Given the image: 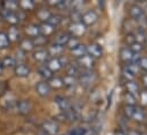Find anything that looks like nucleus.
<instances>
[{
	"label": "nucleus",
	"instance_id": "obj_4",
	"mask_svg": "<svg viewBox=\"0 0 147 135\" xmlns=\"http://www.w3.org/2000/svg\"><path fill=\"white\" fill-rule=\"evenodd\" d=\"M97 21H98V15H97V13L94 11V10H88V11H86V13L82 14V19H81V22H82L86 26H87V25H92V24H95Z\"/></svg>",
	"mask_w": 147,
	"mask_h": 135
},
{
	"label": "nucleus",
	"instance_id": "obj_8",
	"mask_svg": "<svg viewBox=\"0 0 147 135\" xmlns=\"http://www.w3.org/2000/svg\"><path fill=\"white\" fill-rule=\"evenodd\" d=\"M78 64L87 70H91V68L95 65V59L92 57H90L89 55H86L78 59Z\"/></svg>",
	"mask_w": 147,
	"mask_h": 135
},
{
	"label": "nucleus",
	"instance_id": "obj_23",
	"mask_svg": "<svg viewBox=\"0 0 147 135\" xmlns=\"http://www.w3.org/2000/svg\"><path fill=\"white\" fill-rule=\"evenodd\" d=\"M48 84H49L50 89H51V88H53V89H61V88L64 86V84H63V78L54 77V76H53V78H50V80L48 81Z\"/></svg>",
	"mask_w": 147,
	"mask_h": 135
},
{
	"label": "nucleus",
	"instance_id": "obj_1",
	"mask_svg": "<svg viewBox=\"0 0 147 135\" xmlns=\"http://www.w3.org/2000/svg\"><path fill=\"white\" fill-rule=\"evenodd\" d=\"M95 80H96V75L91 70L84 69L83 72H81L79 74V82L83 85H90L91 83L95 82Z\"/></svg>",
	"mask_w": 147,
	"mask_h": 135
},
{
	"label": "nucleus",
	"instance_id": "obj_21",
	"mask_svg": "<svg viewBox=\"0 0 147 135\" xmlns=\"http://www.w3.org/2000/svg\"><path fill=\"white\" fill-rule=\"evenodd\" d=\"M34 49V44H33V41L30 40V39H24L21 41V50L22 51H32Z\"/></svg>",
	"mask_w": 147,
	"mask_h": 135
},
{
	"label": "nucleus",
	"instance_id": "obj_2",
	"mask_svg": "<svg viewBox=\"0 0 147 135\" xmlns=\"http://www.w3.org/2000/svg\"><path fill=\"white\" fill-rule=\"evenodd\" d=\"M69 31L71 33V36L73 37H79L82 36L87 31V26L83 23H72L69 26Z\"/></svg>",
	"mask_w": 147,
	"mask_h": 135
},
{
	"label": "nucleus",
	"instance_id": "obj_24",
	"mask_svg": "<svg viewBox=\"0 0 147 135\" xmlns=\"http://www.w3.org/2000/svg\"><path fill=\"white\" fill-rule=\"evenodd\" d=\"M54 30H55V27L49 25L48 23H43L40 25V32H41V35H43V36H48V35L53 34Z\"/></svg>",
	"mask_w": 147,
	"mask_h": 135
},
{
	"label": "nucleus",
	"instance_id": "obj_31",
	"mask_svg": "<svg viewBox=\"0 0 147 135\" xmlns=\"http://www.w3.org/2000/svg\"><path fill=\"white\" fill-rule=\"evenodd\" d=\"M63 84H64V86H66V88H73L74 85L76 84V78H75L74 76L66 75V76L63 78Z\"/></svg>",
	"mask_w": 147,
	"mask_h": 135
},
{
	"label": "nucleus",
	"instance_id": "obj_36",
	"mask_svg": "<svg viewBox=\"0 0 147 135\" xmlns=\"http://www.w3.org/2000/svg\"><path fill=\"white\" fill-rule=\"evenodd\" d=\"M127 69L132 74V75H137L139 72H140V67L138 64H135V63H129L127 65Z\"/></svg>",
	"mask_w": 147,
	"mask_h": 135
},
{
	"label": "nucleus",
	"instance_id": "obj_12",
	"mask_svg": "<svg viewBox=\"0 0 147 135\" xmlns=\"http://www.w3.org/2000/svg\"><path fill=\"white\" fill-rule=\"evenodd\" d=\"M33 58H34V60L40 61V63L47 61L48 58H49V52L46 49H37L33 52Z\"/></svg>",
	"mask_w": 147,
	"mask_h": 135
},
{
	"label": "nucleus",
	"instance_id": "obj_27",
	"mask_svg": "<svg viewBox=\"0 0 147 135\" xmlns=\"http://www.w3.org/2000/svg\"><path fill=\"white\" fill-rule=\"evenodd\" d=\"M63 50H64V47H61V45H58V44H56V43H53V44L49 47L48 52H49V55H51V56H57V55L62 53Z\"/></svg>",
	"mask_w": 147,
	"mask_h": 135
},
{
	"label": "nucleus",
	"instance_id": "obj_39",
	"mask_svg": "<svg viewBox=\"0 0 147 135\" xmlns=\"http://www.w3.org/2000/svg\"><path fill=\"white\" fill-rule=\"evenodd\" d=\"M79 44H81V43H80V41H79L76 37L71 36V37H70V40H69V42H67V44H66V47H67L70 50H73L74 48H76Z\"/></svg>",
	"mask_w": 147,
	"mask_h": 135
},
{
	"label": "nucleus",
	"instance_id": "obj_44",
	"mask_svg": "<svg viewBox=\"0 0 147 135\" xmlns=\"http://www.w3.org/2000/svg\"><path fill=\"white\" fill-rule=\"evenodd\" d=\"M140 69H144V70H147V57H142L139 63H138Z\"/></svg>",
	"mask_w": 147,
	"mask_h": 135
},
{
	"label": "nucleus",
	"instance_id": "obj_28",
	"mask_svg": "<svg viewBox=\"0 0 147 135\" xmlns=\"http://www.w3.org/2000/svg\"><path fill=\"white\" fill-rule=\"evenodd\" d=\"M53 14L48 10V9H40L39 11H38L37 16L39 19H41L42 22H45V23H47V21L50 18V16H51Z\"/></svg>",
	"mask_w": 147,
	"mask_h": 135
},
{
	"label": "nucleus",
	"instance_id": "obj_15",
	"mask_svg": "<svg viewBox=\"0 0 147 135\" xmlns=\"http://www.w3.org/2000/svg\"><path fill=\"white\" fill-rule=\"evenodd\" d=\"M120 57H121V59H122L124 63H131V59H132V57H134V52H132L128 47H125V48H122V49H121V51H120Z\"/></svg>",
	"mask_w": 147,
	"mask_h": 135
},
{
	"label": "nucleus",
	"instance_id": "obj_34",
	"mask_svg": "<svg viewBox=\"0 0 147 135\" xmlns=\"http://www.w3.org/2000/svg\"><path fill=\"white\" fill-rule=\"evenodd\" d=\"M124 101H125V106H132L135 107V104L137 103V99L134 94H130V93H125L124 94Z\"/></svg>",
	"mask_w": 147,
	"mask_h": 135
},
{
	"label": "nucleus",
	"instance_id": "obj_42",
	"mask_svg": "<svg viewBox=\"0 0 147 135\" xmlns=\"http://www.w3.org/2000/svg\"><path fill=\"white\" fill-rule=\"evenodd\" d=\"M135 108L136 107H132V106H125L124 107V115H125V117L132 118L134 112H135Z\"/></svg>",
	"mask_w": 147,
	"mask_h": 135
},
{
	"label": "nucleus",
	"instance_id": "obj_7",
	"mask_svg": "<svg viewBox=\"0 0 147 135\" xmlns=\"http://www.w3.org/2000/svg\"><path fill=\"white\" fill-rule=\"evenodd\" d=\"M1 15H2V17H3L7 22H9V23H10V24H13V25L17 24V23L21 21L20 14L14 13V11H9V10H6V9H2Z\"/></svg>",
	"mask_w": 147,
	"mask_h": 135
},
{
	"label": "nucleus",
	"instance_id": "obj_47",
	"mask_svg": "<svg viewBox=\"0 0 147 135\" xmlns=\"http://www.w3.org/2000/svg\"><path fill=\"white\" fill-rule=\"evenodd\" d=\"M142 80H143V85L147 89V74H144V76H143Z\"/></svg>",
	"mask_w": 147,
	"mask_h": 135
},
{
	"label": "nucleus",
	"instance_id": "obj_53",
	"mask_svg": "<svg viewBox=\"0 0 147 135\" xmlns=\"http://www.w3.org/2000/svg\"><path fill=\"white\" fill-rule=\"evenodd\" d=\"M140 135H147V134H140Z\"/></svg>",
	"mask_w": 147,
	"mask_h": 135
},
{
	"label": "nucleus",
	"instance_id": "obj_10",
	"mask_svg": "<svg viewBox=\"0 0 147 135\" xmlns=\"http://www.w3.org/2000/svg\"><path fill=\"white\" fill-rule=\"evenodd\" d=\"M14 73L18 77H28L31 73V69L25 64H17L16 67L14 68Z\"/></svg>",
	"mask_w": 147,
	"mask_h": 135
},
{
	"label": "nucleus",
	"instance_id": "obj_37",
	"mask_svg": "<svg viewBox=\"0 0 147 135\" xmlns=\"http://www.w3.org/2000/svg\"><path fill=\"white\" fill-rule=\"evenodd\" d=\"M129 49H130L134 53H140V52L143 51L144 47H143V44H140V43H138V42H135V43H132V44L129 47Z\"/></svg>",
	"mask_w": 147,
	"mask_h": 135
},
{
	"label": "nucleus",
	"instance_id": "obj_13",
	"mask_svg": "<svg viewBox=\"0 0 147 135\" xmlns=\"http://www.w3.org/2000/svg\"><path fill=\"white\" fill-rule=\"evenodd\" d=\"M47 67L50 69V72H58L61 68L63 67L62 66V63H61V60H59V58H57V57H54V58H50L49 60H48V63H47V65H46Z\"/></svg>",
	"mask_w": 147,
	"mask_h": 135
},
{
	"label": "nucleus",
	"instance_id": "obj_46",
	"mask_svg": "<svg viewBox=\"0 0 147 135\" xmlns=\"http://www.w3.org/2000/svg\"><path fill=\"white\" fill-rule=\"evenodd\" d=\"M139 97H140V101L144 106H147V91L144 92H140L139 93Z\"/></svg>",
	"mask_w": 147,
	"mask_h": 135
},
{
	"label": "nucleus",
	"instance_id": "obj_29",
	"mask_svg": "<svg viewBox=\"0 0 147 135\" xmlns=\"http://www.w3.org/2000/svg\"><path fill=\"white\" fill-rule=\"evenodd\" d=\"M7 36H8L9 41H17L20 37V32L15 26H11L7 33Z\"/></svg>",
	"mask_w": 147,
	"mask_h": 135
},
{
	"label": "nucleus",
	"instance_id": "obj_17",
	"mask_svg": "<svg viewBox=\"0 0 147 135\" xmlns=\"http://www.w3.org/2000/svg\"><path fill=\"white\" fill-rule=\"evenodd\" d=\"M70 37H71V35H69L67 33H64V32L57 34L56 37H55V43L58 44V45H61V47H64V45L67 44Z\"/></svg>",
	"mask_w": 147,
	"mask_h": 135
},
{
	"label": "nucleus",
	"instance_id": "obj_9",
	"mask_svg": "<svg viewBox=\"0 0 147 135\" xmlns=\"http://www.w3.org/2000/svg\"><path fill=\"white\" fill-rule=\"evenodd\" d=\"M16 109L21 115H28L32 109V104L28 100H21L16 103Z\"/></svg>",
	"mask_w": 147,
	"mask_h": 135
},
{
	"label": "nucleus",
	"instance_id": "obj_43",
	"mask_svg": "<svg viewBox=\"0 0 147 135\" xmlns=\"http://www.w3.org/2000/svg\"><path fill=\"white\" fill-rule=\"evenodd\" d=\"M122 75H123V77L127 80V82H130V81H134V77H135V75H132L128 69L127 67L123 68V70H122Z\"/></svg>",
	"mask_w": 147,
	"mask_h": 135
},
{
	"label": "nucleus",
	"instance_id": "obj_26",
	"mask_svg": "<svg viewBox=\"0 0 147 135\" xmlns=\"http://www.w3.org/2000/svg\"><path fill=\"white\" fill-rule=\"evenodd\" d=\"M132 119L136 120V122H138V123L144 122V119H145V112H144V110L140 109V108H135V112H134Z\"/></svg>",
	"mask_w": 147,
	"mask_h": 135
},
{
	"label": "nucleus",
	"instance_id": "obj_20",
	"mask_svg": "<svg viewBox=\"0 0 147 135\" xmlns=\"http://www.w3.org/2000/svg\"><path fill=\"white\" fill-rule=\"evenodd\" d=\"M71 52H72V55H73L74 57H76L79 59V58H81V57L87 55V45L79 44L76 48H74L73 50H71Z\"/></svg>",
	"mask_w": 147,
	"mask_h": 135
},
{
	"label": "nucleus",
	"instance_id": "obj_25",
	"mask_svg": "<svg viewBox=\"0 0 147 135\" xmlns=\"http://www.w3.org/2000/svg\"><path fill=\"white\" fill-rule=\"evenodd\" d=\"M2 6H3V9L9 10V11H14V13H16V10H17V8H18V3H17L15 0L5 1V2L2 3Z\"/></svg>",
	"mask_w": 147,
	"mask_h": 135
},
{
	"label": "nucleus",
	"instance_id": "obj_52",
	"mask_svg": "<svg viewBox=\"0 0 147 135\" xmlns=\"http://www.w3.org/2000/svg\"><path fill=\"white\" fill-rule=\"evenodd\" d=\"M145 42H146V45H147V35H146V37H145Z\"/></svg>",
	"mask_w": 147,
	"mask_h": 135
},
{
	"label": "nucleus",
	"instance_id": "obj_11",
	"mask_svg": "<svg viewBox=\"0 0 147 135\" xmlns=\"http://www.w3.org/2000/svg\"><path fill=\"white\" fill-rule=\"evenodd\" d=\"M129 14H130V16H131L134 19H136L137 22H138L142 17L145 16L143 8H142L140 6H138V5H132V6L130 7V9H129Z\"/></svg>",
	"mask_w": 147,
	"mask_h": 135
},
{
	"label": "nucleus",
	"instance_id": "obj_18",
	"mask_svg": "<svg viewBox=\"0 0 147 135\" xmlns=\"http://www.w3.org/2000/svg\"><path fill=\"white\" fill-rule=\"evenodd\" d=\"M125 88H127L128 93L134 94L135 97H136L137 94H139V93H140V92H139V86H138V84H137L135 81L127 82V83H125Z\"/></svg>",
	"mask_w": 147,
	"mask_h": 135
},
{
	"label": "nucleus",
	"instance_id": "obj_6",
	"mask_svg": "<svg viewBox=\"0 0 147 135\" xmlns=\"http://www.w3.org/2000/svg\"><path fill=\"white\" fill-rule=\"evenodd\" d=\"M50 90L51 89H50L48 82H46V81H41V82L37 83V85H36V91L41 98L48 97L50 94Z\"/></svg>",
	"mask_w": 147,
	"mask_h": 135
},
{
	"label": "nucleus",
	"instance_id": "obj_32",
	"mask_svg": "<svg viewBox=\"0 0 147 135\" xmlns=\"http://www.w3.org/2000/svg\"><path fill=\"white\" fill-rule=\"evenodd\" d=\"M47 23H48L49 25H51V26L55 27V26H57V25H59V24L62 23V17H61L59 15H57V14H56V15L53 14V15L50 16V18L47 21Z\"/></svg>",
	"mask_w": 147,
	"mask_h": 135
},
{
	"label": "nucleus",
	"instance_id": "obj_16",
	"mask_svg": "<svg viewBox=\"0 0 147 135\" xmlns=\"http://www.w3.org/2000/svg\"><path fill=\"white\" fill-rule=\"evenodd\" d=\"M56 103L58 104L59 109H61L63 112L66 111V110H69L70 108H72L70 101H69L66 98H64V97H56Z\"/></svg>",
	"mask_w": 147,
	"mask_h": 135
},
{
	"label": "nucleus",
	"instance_id": "obj_33",
	"mask_svg": "<svg viewBox=\"0 0 147 135\" xmlns=\"http://www.w3.org/2000/svg\"><path fill=\"white\" fill-rule=\"evenodd\" d=\"M70 17H71L72 23H82V22H81V19H82V14L80 13V10H74V9H72Z\"/></svg>",
	"mask_w": 147,
	"mask_h": 135
},
{
	"label": "nucleus",
	"instance_id": "obj_30",
	"mask_svg": "<svg viewBox=\"0 0 147 135\" xmlns=\"http://www.w3.org/2000/svg\"><path fill=\"white\" fill-rule=\"evenodd\" d=\"M9 39L7 36V33L5 32H0V49H6L9 47Z\"/></svg>",
	"mask_w": 147,
	"mask_h": 135
},
{
	"label": "nucleus",
	"instance_id": "obj_40",
	"mask_svg": "<svg viewBox=\"0 0 147 135\" xmlns=\"http://www.w3.org/2000/svg\"><path fill=\"white\" fill-rule=\"evenodd\" d=\"M79 74H80L79 68L76 67L75 65L70 64V65L67 66V75H70V76H74V77H75V75H79Z\"/></svg>",
	"mask_w": 147,
	"mask_h": 135
},
{
	"label": "nucleus",
	"instance_id": "obj_3",
	"mask_svg": "<svg viewBox=\"0 0 147 135\" xmlns=\"http://www.w3.org/2000/svg\"><path fill=\"white\" fill-rule=\"evenodd\" d=\"M41 130L45 131L48 135H57L58 134V125L57 123H55L54 120H46L42 123V126H41Z\"/></svg>",
	"mask_w": 147,
	"mask_h": 135
},
{
	"label": "nucleus",
	"instance_id": "obj_35",
	"mask_svg": "<svg viewBox=\"0 0 147 135\" xmlns=\"http://www.w3.org/2000/svg\"><path fill=\"white\" fill-rule=\"evenodd\" d=\"M21 6V8H23L24 10H31L34 8V2L32 0H22L18 3Z\"/></svg>",
	"mask_w": 147,
	"mask_h": 135
},
{
	"label": "nucleus",
	"instance_id": "obj_50",
	"mask_svg": "<svg viewBox=\"0 0 147 135\" xmlns=\"http://www.w3.org/2000/svg\"><path fill=\"white\" fill-rule=\"evenodd\" d=\"M3 72V65H2V59H0V74H2Z\"/></svg>",
	"mask_w": 147,
	"mask_h": 135
},
{
	"label": "nucleus",
	"instance_id": "obj_45",
	"mask_svg": "<svg viewBox=\"0 0 147 135\" xmlns=\"http://www.w3.org/2000/svg\"><path fill=\"white\" fill-rule=\"evenodd\" d=\"M125 41H127V43H128L129 45H131L132 43H135V42H136L135 34H128V35H127V37H125Z\"/></svg>",
	"mask_w": 147,
	"mask_h": 135
},
{
	"label": "nucleus",
	"instance_id": "obj_5",
	"mask_svg": "<svg viewBox=\"0 0 147 135\" xmlns=\"http://www.w3.org/2000/svg\"><path fill=\"white\" fill-rule=\"evenodd\" d=\"M87 55H89L90 57H92L94 59L100 58L103 56V49L99 44L97 43H90L87 47Z\"/></svg>",
	"mask_w": 147,
	"mask_h": 135
},
{
	"label": "nucleus",
	"instance_id": "obj_48",
	"mask_svg": "<svg viewBox=\"0 0 147 135\" xmlns=\"http://www.w3.org/2000/svg\"><path fill=\"white\" fill-rule=\"evenodd\" d=\"M140 134H142V133H139V132H137V131H132V130H131V131H129L125 135H140Z\"/></svg>",
	"mask_w": 147,
	"mask_h": 135
},
{
	"label": "nucleus",
	"instance_id": "obj_38",
	"mask_svg": "<svg viewBox=\"0 0 147 135\" xmlns=\"http://www.w3.org/2000/svg\"><path fill=\"white\" fill-rule=\"evenodd\" d=\"M32 41H33L34 47H36V45H37V47H41V45H43V44L47 42V37L43 36V35H39L37 37H34Z\"/></svg>",
	"mask_w": 147,
	"mask_h": 135
},
{
	"label": "nucleus",
	"instance_id": "obj_41",
	"mask_svg": "<svg viewBox=\"0 0 147 135\" xmlns=\"http://www.w3.org/2000/svg\"><path fill=\"white\" fill-rule=\"evenodd\" d=\"M145 37H146V34L144 33L143 31H138L137 33L135 34V39H136V42L143 44L145 42Z\"/></svg>",
	"mask_w": 147,
	"mask_h": 135
},
{
	"label": "nucleus",
	"instance_id": "obj_22",
	"mask_svg": "<svg viewBox=\"0 0 147 135\" xmlns=\"http://www.w3.org/2000/svg\"><path fill=\"white\" fill-rule=\"evenodd\" d=\"M2 65H3V68H15L17 65V61H16L15 57L7 56L2 59Z\"/></svg>",
	"mask_w": 147,
	"mask_h": 135
},
{
	"label": "nucleus",
	"instance_id": "obj_49",
	"mask_svg": "<svg viewBox=\"0 0 147 135\" xmlns=\"http://www.w3.org/2000/svg\"><path fill=\"white\" fill-rule=\"evenodd\" d=\"M36 135H48V134H47L45 131H42V130L40 128V130H39V131L37 132V134H36Z\"/></svg>",
	"mask_w": 147,
	"mask_h": 135
},
{
	"label": "nucleus",
	"instance_id": "obj_19",
	"mask_svg": "<svg viewBox=\"0 0 147 135\" xmlns=\"http://www.w3.org/2000/svg\"><path fill=\"white\" fill-rule=\"evenodd\" d=\"M38 73H39V75L47 82V81H49L50 78H53V72H50V69L47 67L46 65L45 66H40L39 69H38Z\"/></svg>",
	"mask_w": 147,
	"mask_h": 135
},
{
	"label": "nucleus",
	"instance_id": "obj_14",
	"mask_svg": "<svg viewBox=\"0 0 147 135\" xmlns=\"http://www.w3.org/2000/svg\"><path fill=\"white\" fill-rule=\"evenodd\" d=\"M25 33L28 34L29 36L33 37V39L39 36V35H41L40 25H37V24H31V25H29V26L25 29Z\"/></svg>",
	"mask_w": 147,
	"mask_h": 135
},
{
	"label": "nucleus",
	"instance_id": "obj_51",
	"mask_svg": "<svg viewBox=\"0 0 147 135\" xmlns=\"http://www.w3.org/2000/svg\"><path fill=\"white\" fill-rule=\"evenodd\" d=\"M115 135H125V133L123 131H116L115 132Z\"/></svg>",
	"mask_w": 147,
	"mask_h": 135
}]
</instances>
